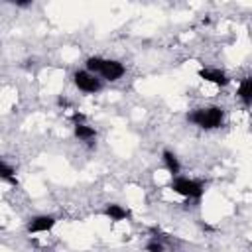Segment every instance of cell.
<instances>
[{"label": "cell", "mask_w": 252, "mask_h": 252, "mask_svg": "<svg viewBox=\"0 0 252 252\" xmlns=\"http://www.w3.org/2000/svg\"><path fill=\"white\" fill-rule=\"evenodd\" d=\"M187 120L203 130H215L222 126L224 110L220 106H209V108H195L187 114Z\"/></svg>", "instance_id": "cell-1"}, {"label": "cell", "mask_w": 252, "mask_h": 252, "mask_svg": "<svg viewBox=\"0 0 252 252\" xmlns=\"http://www.w3.org/2000/svg\"><path fill=\"white\" fill-rule=\"evenodd\" d=\"M169 187H171L175 193H179V195H183V197H187V199H193V201H199V199L203 197V193H205L203 181L189 179V177H179V175L171 179Z\"/></svg>", "instance_id": "cell-2"}, {"label": "cell", "mask_w": 252, "mask_h": 252, "mask_svg": "<svg viewBox=\"0 0 252 252\" xmlns=\"http://www.w3.org/2000/svg\"><path fill=\"white\" fill-rule=\"evenodd\" d=\"M73 83H75V87H77L79 91H83V93H87V94H94V93H98V91L102 89L100 79H98L96 75L89 73V71H75Z\"/></svg>", "instance_id": "cell-3"}, {"label": "cell", "mask_w": 252, "mask_h": 252, "mask_svg": "<svg viewBox=\"0 0 252 252\" xmlns=\"http://www.w3.org/2000/svg\"><path fill=\"white\" fill-rule=\"evenodd\" d=\"M124 73H126L124 65H122L120 61H114V59H104V61H102V67H100V71H98V75H100L102 79H106V81H118Z\"/></svg>", "instance_id": "cell-4"}, {"label": "cell", "mask_w": 252, "mask_h": 252, "mask_svg": "<svg viewBox=\"0 0 252 252\" xmlns=\"http://www.w3.org/2000/svg\"><path fill=\"white\" fill-rule=\"evenodd\" d=\"M197 75L203 79V81H209V83H213V85H217V87H226L228 83H230V79H228V75L224 73V71H220V69H199L197 71Z\"/></svg>", "instance_id": "cell-5"}, {"label": "cell", "mask_w": 252, "mask_h": 252, "mask_svg": "<svg viewBox=\"0 0 252 252\" xmlns=\"http://www.w3.org/2000/svg\"><path fill=\"white\" fill-rule=\"evenodd\" d=\"M53 226H55V217H51V215H37V217L30 219V222H28L30 232H47Z\"/></svg>", "instance_id": "cell-6"}, {"label": "cell", "mask_w": 252, "mask_h": 252, "mask_svg": "<svg viewBox=\"0 0 252 252\" xmlns=\"http://www.w3.org/2000/svg\"><path fill=\"white\" fill-rule=\"evenodd\" d=\"M161 159H163L165 169L171 173V177H177V175H179V169H181L177 156H175L173 152H169V150H163V152H161Z\"/></svg>", "instance_id": "cell-7"}, {"label": "cell", "mask_w": 252, "mask_h": 252, "mask_svg": "<svg viewBox=\"0 0 252 252\" xmlns=\"http://www.w3.org/2000/svg\"><path fill=\"white\" fill-rule=\"evenodd\" d=\"M236 96H238L246 106L252 104V77H246V79L240 81L238 91H236Z\"/></svg>", "instance_id": "cell-8"}, {"label": "cell", "mask_w": 252, "mask_h": 252, "mask_svg": "<svg viewBox=\"0 0 252 252\" xmlns=\"http://www.w3.org/2000/svg\"><path fill=\"white\" fill-rule=\"evenodd\" d=\"M104 215L112 220V222H118V220H124V219H128L130 217V213L124 209V207H120V205H116V203H110V205H106V209H104Z\"/></svg>", "instance_id": "cell-9"}, {"label": "cell", "mask_w": 252, "mask_h": 252, "mask_svg": "<svg viewBox=\"0 0 252 252\" xmlns=\"http://www.w3.org/2000/svg\"><path fill=\"white\" fill-rule=\"evenodd\" d=\"M75 136L83 142H87L91 148H93V140L96 138V130L87 126V124H75Z\"/></svg>", "instance_id": "cell-10"}, {"label": "cell", "mask_w": 252, "mask_h": 252, "mask_svg": "<svg viewBox=\"0 0 252 252\" xmlns=\"http://www.w3.org/2000/svg\"><path fill=\"white\" fill-rule=\"evenodd\" d=\"M0 177H2L4 181L12 183V185H18V179H16V175H14V169H12L4 159L0 161Z\"/></svg>", "instance_id": "cell-11"}, {"label": "cell", "mask_w": 252, "mask_h": 252, "mask_svg": "<svg viewBox=\"0 0 252 252\" xmlns=\"http://www.w3.org/2000/svg\"><path fill=\"white\" fill-rule=\"evenodd\" d=\"M102 57H89L87 59V71L89 73H93V75H98V71H100V67H102Z\"/></svg>", "instance_id": "cell-12"}, {"label": "cell", "mask_w": 252, "mask_h": 252, "mask_svg": "<svg viewBox=\"0 0 252 252\" xmlns=\"http://www.w3.org/2000/svg\"><path fill=\"white\" fill-rule=\"evenodd\" d=\"M146 252H165V248H163L161 242H158V240H150V242L146 244Z\"/></svg>", "instance_id": "cell-13"}, {"label": "cell", "mask_w": 252, "mask_h": 252, "mask_svg": "<svg viewBox=\"0 0 252 252\" xmlns=\"http://www.w3.org/2000/svg\"><path fill=\"white\" fill-rule=\"evenodd\" d=\"M71 120H73V124H85V114L75 112V114L71 116Z\"/></svg>", "instance_id": "cell-14"}, {"label": "cell", "mask_w": 252, "mask_h": 252, "mask_svg": "<svg viewBox=\"0 0 252 252\" xmlns=\"http://www.w3.org/2000/svg\"><path fill=\"white\" fill-rule=\"evenodd\" d=\"M12 4H16V6H20V8H26V6H30L32 2H30V0H14Z\"/></svg>", "instance_id": "cell-15"}]
</instances>
